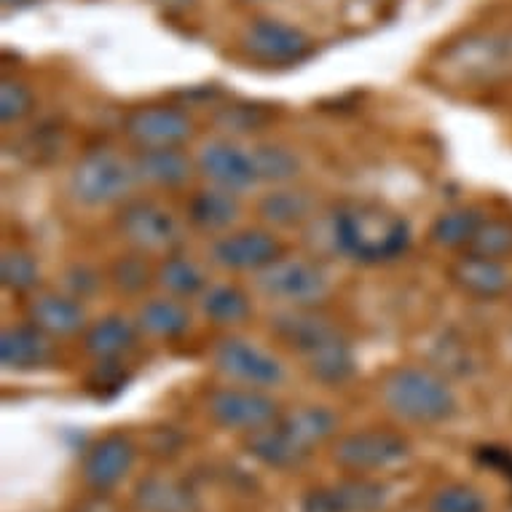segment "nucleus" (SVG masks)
<instances>
[{"label": "nucleus", "instance_id": "obj_31", "mask_svg": "<svg viewBox=\"0 0 512 512\" xmlns=\"http://www.w3.org/2000/svg\"><path fill=\"white\" fill-rule=\"evenodd\" d=\"M282 424L293 437H298L306 448L311 445L328 440L333 432H336V416L328 411V408H319V405H309V408H301V411L287 413L282 416Z\"/></svg>", "mask_w": 512, "mask_h": 512}, {"label": "nucleus", "instance_id": "obj_32", "mask_svg": "<svg viewBox=\"0 0 512 512\" xmlns=\"http://www.w3.org/2000/svg\"><path fill=\"white\" fill-rule=\"evenodd\" d=\"M151 255L145 252H126V255H118L113 266H110V282L116 287L118 293L124 295H140L145 293V287L156 282V269L148 263Z\"/></svg>", "mask_w": 512, "mask_h": 512}, {"label": "nucleus", "instance_id": "obj_6", "mask_svg": "<svg viewBox=\"0 0 512 512\" xmlns=\"http://www.w3.org/2000/svg\"><path fill=\"white\" fill-rule=\"evenodd\" d=\"M244 57L263 68H295L314 54V41L301 27L279 17H255L239 35Z\"/></svg>", "mask_w": 512, "mask_h": 512}, {"label": "nucleus", "instance_id": "obj_5", "mask_svg": "<svg viewBox=\"0 0 512 512\" xmlns=\"http://www.w3.org/2000/svg\"><path fill=\"white\" fill-rule=\"evenodd\" d=\"M118 234L124 236L129 247L145 255H169L183 247V223L169 207L156 199L132 196L118 207L116 215Z\"/></svg>", "mask_w": 512, "mask_h": 512}, {"label": "nucleus", "instance_id": "obj_35", "mask_svg": "<svg viewBox=\"0 0 512 512\" xmlns=\"http://www.w3.org/2000/svg\"><path fill=\"white\" fill-rule=\"evenodd\" d=\"M429 512H486V499L470 486H445L440 488L432 502H429Z\"/></svg>", "mask_w": 512, "mask_h": 512}, {"label": "nucleus", "instance_id": "obj_40", "mask_svg": "<svg viewBox=\"0 0 512 512\" xmlns=\"http://www.w3.org/2000/svg\"><path fill=\"white\" fill-rule=\"evenodd\" d=\"M244 3H252V6H269V3H277V0H244Z\"/></svg>", "mask_w": 512, "mask_h": 512}, {"label": "nucleus", "instance_id": "obj_13", "mask_svg": "<svg viewBox=\"0 0 512 512\" xmlns=\"http://www.w3.org/2000/svg\"><path fill=\"white\" fill-rule=\"evenodd\" d=\"M387 496V486L376 480H341L309 491L303 496L301 512H376L387 504Z\"/></svg>", "mask_w": 512, "mask_h": 512}, {"label": "nucleus", "instance_id": "obj_9", "mask_svg": "<svg viewBox=\"0 0 512 512\" xmlns=\"http://www.w3.org/2000/svg\"><path fill=\"white\" fill-rule=\"evenodd\" d=\"M282 255L285 247L269 228H231L210 244V261L218 269L252 277Z\"/></svg>", "mask_w": 512, "mask_h": 512}, {"label": "nucleus", "instance_id": "obj_16", "mask_svg": "<svg viewBox=\"0 0 512 512\" xmlns=\"http://www.w3.org/2000/svg\"><path fill=\"white\" fill-rule=\"evenodd\" d=\"M57 344L54 338L38 330L33 322L11 325L0 333V362L11 373H33L54 365Z\"/></svg>", "mask_w": 512, "mask_h": 512}, {"label": "nucleus", "instance_id": "obj_3", "mask_svg": "<svg viewBox=\"0 0 512 512\" xmlns=\"http://www.w3.org/2000/svg\"><path fill=\"white\" fill-rule=\"evenodd\" d=\"M381 397L389 411L411 424H440L456 413L454 389L429 368L392 370L381 384Z\"/></svg>", "mask_w": 512, "mask_h": 512}, {"label": "nucleus", "instance_id": "obj_27", "mask_svg": "<svg viewBox=\"0 0 512 512\" xmlns=\"http://www.w3.org/2000/svg\"><path fill=\"white\" fill-rule=\"evenodd\" d=\"M135 502L145 512H196L199 507L191 488L161 475H151L137 483Z\"/></svg>", "mask_w": 512, "mask_h": 512}, {"label": "nucleus", "instance_id": "obj_34", "mask_svg": "<svg viewBox=\"0 0 512 512\" xmlns=\"http://www.w3.org/2000/svg\"><path fill=\"white\" fill-rule=\"evenodd\" d=\"M35 110V92L25 81L3 78L0 84V121L6 126L25 121Z\"/></svg>", "mask_w": 512, "mask_h": 512}, {"label": "nucleus", "instance_id": "obj_20", "mask_svg": "<svg viewBox=\"0 0 512 512\" xmlns=\"http://www.w3.org/2000/svg\"><path fill=\"white\" fill-rule=\"evenodd\" d=\"M135 169L140 185L159 188V191H177L194 175L196 161L183 148H153V151H137Z\"/></svg>", "mask_w": 512, "mask_h": 512}, {"label": "nucleus", "instance_id": "obj_22", "mask_svg": "<svg viewBox=\"0 0 512 512\" xmlns=\"http://www.w3.org/2000/svg\"><path fill=\"white\" fill-rule=\"evenodd\" d=\"M247 451L271 470H293L306 462L311 448H306L298 437L290 435L282 421H274L271 427L252 432L247 440Z\"/></svg>", "mask_w": 512, "mask_h": 512}, {"label": "nucleus", "instance_id": "obj_7", "mask_svg": "<svg viewBox=\"0 0 512 512\" xmlns=\"http://www.w3.org/2000/svg\"><path fill=\"white\" fill-rule=\"evenodd\" d=\"M212 365L231 384L255 389H274L285 381V365L279 357L242 336H223L212 346Z\"/></svg>", "mask_w": 512, "mask_h": 512}, {"label": "nucleus", "instance_id": "obj_10", "mask_svg": "<svg viewBox=\"0 0 512 512\" xmlns=\"http://www.w3.org/2000/svg\"><path fill=\"white\" fill-rule=\"evenodd\" d=\"M121 129L137 151L183 148L194 135V121L177 105H140L126 113Z\"/></svg>", "mask_w": 512, "mask_h": 512}, {"label": "nucleus", "instance_id": "obj_2", "mask_svg": "<svg viewBox=\"0 0 512 512\" xmlns=\"http://www.w3.org/2000/svg\"><path fill=\"white\" fill-rule=\"evenodd\" d=\"M140 185L135 159L113 148H92L70 169V196L81 207L102 210V207H121L135 196Z\"/></svg>", "mask_w": 512, "mask_h": 512}, {"label": "nucleus", "instance_id": "obj_24", "mask_svg": "<svg viewBox=\"0 0 512 512\" xmlns=\"http://www.w3.org/2000/svg\"><path fill=\"white\" fill-rule=\"evenodd\" d=\"M303 362H306V370L311 376L322 384H328V387H338L354 376L352 344L346 341L341 330H336L333 336H328L322 344L303 354Z\"/></svg>", "mask_w": 512, "mask_h": 512}, {"label": "nucleus", "instance_id": "obj_33", "mask_svg": "<svg viewBox=\"0 0 512 512\" xmlns=\"http://www.w3.org/2000/svg\"><path fill=\"white\" fill-rule=\"evenodd\" d=\"M478 252V255H486V258H496V261H504L512 252V223L502 218L483 220L478 228V234L472 239L470 250Z\"/></svg>", "mask_w": 512, "mask_h": 512}, {"label": "nucleus", "instance_id": "obj_19", "mask_svg": "<svg viewBox=\"0 0 512 512\" xmlns=\"http://www.w3.org/2000/svg\"><path fill=\"white\" fill-rule=\"evenodd\" d=\"M242 215V199L234 191L207 185L202 191H196L188 204H185V218L188 223L202 231V234L220 236L234 228V223Z\"/></svg>", "mask_w": 512, "mask_h": 512}, {"label": "nucleus", "instance_id": "obj_23", "mask_svg": "<svg viewBox=\"0 0 512 512\" xmlns=\"http://www.w3.org/2000/svg\"><path fill=\"white\" fill-rule=\"evenodd\" d=\"M314 215V196L301 188L274 185L258 199V218L271 228H298Z\"/></svg>", "mask_w": 512, "mask_h": 512}, {"label": "nucleus", "instance_id": "obj_26", "mask_svg": "<svg viewBox=\"0 0 512 512\" xmlns=\"http://www.w3.org/2000/svg\"><path fill=\"white\" fill-rule=\"evenodd\" d=\"M199 309L218 328H239L252 317L250 295L239 285H210L199 295Z\"/></svg>", "mask_w": 512, "mask_h": 512}, {"label": "nucleus", "instance_id": "obj_17", "mask_svg": "<svg viewBox=\"0 0 512 512\" xmlns=\"http://www.w3.org/2000/svg\"><path fill=\"white\" fill-rule=\"evenodd\" d=\"M140 336L143 333L135 319L124 314H105L86 325L81 333V346L94 362H121L135 352Z\"/></svg>", "mask_w": 512, "mask_h": 512}, {"label": "nucleus", "instance_id": "obj_38", "mask_svg": "<svg viewBox=\"0 0 512 512\" xmlns=\"http://www.w3.org/2000/svg\"><path fill=\"white\" fill-rule=\"evenodd\" d=\"M231 113H236V116L242 118V116H255V113H261L258 108H228ZM228 132L234 129V132H247V129H252L250 124H242V121H234V118H228Z\"/></svg>", "mask_w": 512, "mask_h": 512}, {"label": "nucleus", "instance_id": "obj_39", "mask_svg": "<svg viewBox=\"0 0 512 512\" xmlns=\"http://www.w3.org/2000/svg\"><path fill=\"white\" fill-rule=\"evenodd\" d=\"M153 6H159V9L169 11V14H177V11H188L194 6L196 0H148Z\"/></svg>", "mask_w": 512, "mask_h": 512}, {"label": "nucleus", "instance_id": "obj_1", "mask_svg": "<svg viewBox=\"0 0 512 512\" xmlns=\"http://www.w3.org/2000/svg\"><path fill=\"white\" fill-rule=\"evenodd\" d=\"M328 231L338 255L365 266L397 261L411 247L408 220L376 202H346L336 207Z\"/></svg>", "mask_w": 512, "mask_h": 512}, {"label": "nucleus", "instance_id": "obj_12", "mask_svg": "<svg viewBox=\"0 0 512 512\" xmlns=\"http://www.w3.org/2000/svg\"><path fill=\"white\" fill-rule=\"evenodd\" d=\"M411 451L405 437L387 429H365L338 440L333 459L349 472H376L403 462Z\"/></svg>", "mask_w": 512, "mask_h": 512}, {"label": "nucleus", "instance_id": "obj_37", "mask_svg": "<svg viewBox=\"0 0 512 512\" xmlns=\"http://www.w3.org/2000/svg\"><path fill=\"white\" fill-rule=\"evenodd\" d=\"M478 456L483 464H491V467H496V470H502L507 478H512V454L510 451H502V448H483Z\"/></svg>", "mask_w": 512, "mask_h": 512}, {"label": "nucleus", "instance_id": "obj_11", "mask_svg": "<svg viewBox=\"0 0 512 512\" xmlns=\"http://www.w3.org/2000/svg\"><path fill=\"white\" fill-rule=\"evenodd\" d=\"M196 172L207 180L210 185L234 191V194H244L255 185H261L258 180V167H255V156L252 148L228 140V137H215L196 151Z\"/></svg>", "mask_w": 512, "mask_h": 512}, {"label": "nucleus", "instance_id": "obj_41", "mask_svg": "<svg viewBox=\"0 0 512 512\" xmlns=\"http://www.w3.org/2000/svg\"><path fill=\"white\" fill-rule=\"evenodd\" d=\"M6 3H19V0H6Z\"/></svg>", "mask_w": 512, "mask_h": 512}, {"label": "nucleus", "instance_id": "obj_25", "mask_svg": "<svg viewBox=\"0 0 512 512\" xmlns=\"http://www.w3.org/2000/svg\"><path fill=\"white\" fill-rule=\"evenodd\" d=\"M156 285L167 295L188 301V298H199L210 287V282H207V271L191 255L175 250L164 255L156 266Z\"/></svg>", "mask_w": 512, "mask_h": 512}, {"label": "nucleus", "instance_id": "obj_18", "mask_svg": "<svg viewBox=\"0 0 512 512\" xmlns=\"http://www.w3.org/2000/svg\"><path fill=\"white\" fill-rule=\"evenodd\" d=\"M448 277L464 295L478 301H496L510 293V274L502 261L486 258L478 252H464L448 269Z\"/></svg>", "mask_w": 512, "mask_h": 512}, {"label": "nucleus", "instance_id": "obj_28", "mask_svg": "<svg viewBox=\"0 0 512 512\" xmlns=\"http://www.w3.org/2000/svg\"><path fill=\"white\" fill-rule=\"evenodd\" d=\"M483 220L486 218L475 207H451L432 220L429 242L443 247V250H470L472 239L478 234Z\"/></svg>", "mask_w": 512, "mask_h": 512}, {"label": "nucleus", "instance_id": "obj_4", "mask_svg": "<svg viewBox=\"0 0 512 512\" xmlns=\"http://www.w3.org/2000/svg\"><path fill=\"white\" fill-rule=\"evenodd\" d=\"M255 290L287 309H311L330 295V277L322 263L282 255L255 274Z\"/></svg>", "mask_w": 512, "mask_h": 512}, {"label": "nucleus", "instance_id": "obj_30", "mask_svg": "<svg viewBox=\"0 0 512 512\" xmlns=\"http://www.w3.org/2000/svg\"><path fill=\"white\" fill-rule=\"evenodd\" d=\"M0 285L14 295H33L41 285V266L33 252L9 247L0 258Z\"/></svg>", "mask_w": 512, "mask_h": 512}, {"label": "nucleus", "instance_id": "obj_8", "mask_svg": "<svg viewBox=\"0 0 512 512\" xmlns=\"http://www.w3.org/2000/svg\"><path fill=\"white\" fill-rule=\"evenodd\" d=\"M207 411L215 424L234 432H258L279 421V403L269 395V389L242 387V384H228L207 397Z\"/></svg>", "mask_w": 512, "mask_h": 512}, {"label": "nucleus", "instance_id": "obj_36", "mask_svg": "<svg viewBox=\"0 0 512 512\" xmlns=\"http://www.w3.org/2000/svg\"><path fill=\"white\" fill-rule=\"evenodd\" d=\"M97 290H100V274L89 269V266H73V269L65 274V293L76 295V298L86 301V298L97 293Z\"/></svg>", "mask_w": 512, "mask_h": 512}, {"label": "nucleus", "instance_id": "obj_42", "mask_svg": "<svg viewBox=\"0 0 512 512\" xmlns=\"http://www.w3.org/2000/svg\"><path fill=\"white\" fill-rule=\"evenodd\" d=\"M510 301H512V287H510Z\"/></svg>", "mask_w": 512, "mask_h": 512}, {"label": "nucleus", "instance_id": "obj_14", "mask_svg": "<svg viewBox=\"0 0 512 512\" xmlns=\"http://www.w3.org/2000/svg\"><path fill=\"white\" fill-rule=\"evenodd\" d=\"M27 322H33L35 328L43 330L54 341L81 336L86 325H89L81 298L70 293H59V290H41V293L30 295Z\"/></svg>", "mask_w": 512, "mask_h": 512}, {"label": "nucleus", "instance_id": "obj_29", "mask_svg": "<svg viewBox=\"0 0 512 512\" xmlns=\"http://www.w3.org/2000/svg\"><path fill=\"white\" fill-rule=\"evenodd\" d=\"M255 167H258V180L266 185H290L301 175V159L298 153L277 143L252 145Z\"/></svg>", "mask_w": 512, "mask_h": 512}, {"label": "nucleus", "instance_id": "obj_21", "mask_svg": "<svg viewBox=\"0 0 512 512\" xmlns=\"http://www.w3.org/2000/svg\"><path fill=\"white\" fill-rule=\"evenodd\" d=\"M140 333L156 341H177L191 330V309L175 295H153L140 303L135 314Z\"/></svg>", "mask_w": 512, "mask_h": 512}, {"label": "nucleus", "instance_id": "obj_15", "mask_svg": "<svg viewBox=\"0 0 512 512\" xmlns=\"http://www.w3.org/2000/svg\"><path fill=\"white\" fill-rule=\"evenodd\" d=\"M135 456V443L124 432H110V435L100 437L84 456L81 472H84L86 486L100 494L116 488L135 467Z\"/></svg>", "mask_w": 512, "mask_h": 512}]
</instances>
